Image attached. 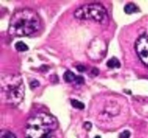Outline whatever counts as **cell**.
Here are the masks:
<instances>
[{"label": "cell", "mask_w": 148, "mask_h": 138, "mask_svg": "<svg viewBox=\"0 0 148 138\" xmlns=\"http://www.w3.org/2000/svg\"><path fill=\"white\" fill-rule=\"evenodd\" d=\"M23 79L19 75L2 73L0 78V98L4 104L10 106H16L24 97Z\"/></svg>", "instance_id": "2"}, {"label": "cell", "mask_w": 148, "mask_h": 138, "mask_svg": "<svg viewBox=\"0 0 148 138\" xmlns=\"http://www.w3.org/2000/svg\"><path fill=\"white\" fill-rule=\"evenodd\" d=\"M95 138H101V137H100V136H96V137H95Z\"/></svg>", "instance_id": "18"}, {"label": "cell", "mask_w": 148, "mask_h": 138, "mask_svg": "<svg viewBox=\"0 0 148 138\" xmlns=\"http://www.w3.org/2000/svg\"><path fill=\"white\" fill-rule=\"evenodd\" d=\"M136 50L140 60L148 66V35L140 37L136 42Z\"/></svg>", "instance_id": "5"}, {"label": "cell", "mask_w": 148, "mask_h": 138, "mask_svg": "<svg viewBox=\"0 0 148 138\" xmlns=\"http://www.w3.org/2000/svg\"><path fill=\"white\" fill-rule=\"evenodd\" d=\"M74 15L77 19L93 20L101 24H106L108 22L106 10L100 4H89L81 6L74 11Z\"/></svg>", "instance_id": "4"}, {"label": "cell", "mask_w": 148, "mask_h": 138, "mask_svg": "<svg viewBox=\"0 0 148 138\" xmlns=\"http://www.w3.org/2000/svg\"><path fill=\"white\" fill-rule=\"evenodd\" d=\"M84 126L85 128H86L87 130H90V129H91V128H92V124H91V123L90 122H85Z\"/></svg>", "instance_id": "16"}, {"label": "cell", "mask_w": 148, "mask_h": 138, "mask_svg": "<svg viewBox=\"0 0 148 138\" xmlns=\"http://www.w3.org/2000/svg\"><path fill=\"white\" fill-rule=\"evenodd\" d=\"M41 21L36 11L24 8L16 11L11 17L8 26V34L13 37L31 35L39 31Z\"/></svg>", "instance_id": "1"}, {"label": "cell", "mask_w": 148, "mask_h": 138, "mask_svg": "<svg viewBox=\"0 0 148 138\" xmlns=\"http://www.w3.org/2000/svg\"><path fill=\"white\" fill-rule=\"evenodd\" d=\"M16 50L19 51V52H24V51H27L29 50V47L26 44H24V42H18L15 44Z\"/></svg>", "instance_id": "10"}, {"label": "cell", "mask_w": 148, "mask_h": 138, "mask_svg": "<svg viewBox=\"0 0 148 138\" xmlns=\"http://www.w3.org/2000/svg\"><path fill=\"white\" fill-rule=\"evenodd\" d=\"M39 85H40V83H39L37 80H36V79L34 81H32L30 83V86H31V89H35V88L38 87Z\"/></svg>", "instance_id": "14"}, {"label": "cell", "mask_w": 148, "mask_h": 138, "mask_svg": "<svg viewBox=\"0 0 148 138\" xmlns=\"http://www.w3.org/2000/svg\"><path fill=\"white\" fill-rule=\"evenodd\" d=\"M120 113L119 106L116 102H109L108 105L105 106L104 109L102 111L103 115H108L109 117L116 116Z\"/></svg>", "instance_id": "6"}, {"label": "cell", "mask_w": 148, "mask_h": 138, "mask_svg": "<svg viewBox=\"0 0 148 138\" xmlns=\"http://www.w3.org/2000/svg\"><path fill=\"white\" fill-rule=\"evenodd\" d=\"M77 84H82L84 82V79L83 78V77L81 76H78L77 77V78L75 79Z\"/></svg>", "instance_id": "15"}, {"label": "cell", "mask_w": 148, "mask_h": 138, "mask_svg": "<svg viewBox=\"0 0 148 138\" xmlns=\"http://www.w3.org/2000/svg\"><path fill=\"white\" fill-rule=\"evenodd\" d=\"M124 12L127 14H132V13H137L138 11V8L134 4L129 3L124 6Z\"/></svg>", "instance_id": "7"}, {"label": "cell", "mask_w": 148, "mask_h": 138, "mask_svg": "<svg viewBox=\"0 0 148 138\" xmlns=\"http://www.w3.org/2000/svg\"><path fill=\"white\" fill-rule=\"evenodd\" d=\"M131 133L129 130H124L120 134V138H129Z\"/></svg>", "instance_id": "13"}, {"label": "cell", "mask_w": 148, "mask_h": 138, "mask_svg": "<svg viewBox=\"0 0 148 138\" xmlns=\"http://www.w3.org/2000/svg\"><path fill=\"white\" fill-rule=\"evenodd\" d=\"M58 121L53 115L39 113L27 120L25 129L26 138H57L55 131Z\"/></svg>", "instance_id": "3"}, {"label": "cell", "mask_w": 148, "mask_h": 138, "mask_svg": "<svg viewBox=\"0 0 148 138\" xmlns=\"http://www.w3.org/2000/svg\"><path fill=\"white\" fill-rule=\"evenodd\" d=\"M71 104L74 108H78V109H84L85 107L84 104H83L82 102L77 100V99H72Z\"/></svg>", "instance_id": "12"}, {"label": "cell", "mask_w": 148, "mask_h": 138, "mask_svg": "<svg viewBox=\"0 0 148 138\" xmlns=\"http://www.w3.org/2000/svg\"><path fill=\"white\" fill-rule=\"evenodd\" d=\"M106 65L110 68H120V63L119 60H118L116 58H112L107 62Z\"/></svg>", "instance_id": "9"}, {"label": "cell", "mask_w": 148, "mask_h": 138, "mask_svg": "<svg viewBox=\"0 0 148 138\" xmlns=\"http://www.w3.org/2000/svg\"><path fill=\"white\" fill-rule=\"evenodd\" d=\"M77 69L79 72H84V71H85L86 70V68H85V66H81V65H80V66H78L77 67Z\"/></svg>", "instance_id": "17"}, {"label": "cell", "mask_w": 148, "mask_h": 138, "mask_svg": "<svg viewBox=\"0 0 148 138\" xmlns=\"http://www.w3.org/2000/svg\"><path fill=\"white\" fill-rule=\"evenodd\" d=\"M77 78V76L74 75V73L71 72L70 70H68L65 73H64L63 75V79L65 82L68 83H70L73 81H75Z\"/></svg>", "instance_id": "8"}, {"label": "cell", "mask_w": 148, "mask_h": 138, "mask_svg": "<svg viewBox=\"0 0 148 138\" xmlns=\"http://www.w3.org/2000/svg\"><path fill=\"white\" fill-rule=\"evenodd\" d=\"M1 138H17L15 135L11 131L6 130H2L0 133Z\"/></svg>", "instance_id": "11"}]
</instances>
